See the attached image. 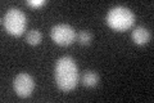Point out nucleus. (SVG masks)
Instances as JSON below:
<instances>
[{
	"label": "nucleus",
	"instance_id": "obj_1",
	"mask_svg": "<svg viewBox=\"0 0 154 103\" xmlns=\"http://www.w3.org/2000/svg\"><path fill=\"white\" fill-rule=\"evenodd\" d=\"M54 76L58 88L63 92H71L79 82V67L73 58L62 57L57 61L54 68Z\"/></svg>",
	"mask_w": 154,
	"mask_h": 103
},
{
	"label": "nucleus",
	"instance_id": "obj_2",
	"mask_svg": "<svg viewBox=\"0 0 154 103\" xmlns=\"http://www.w3.org/2000/svg\"><path fill=\"white\" fill-rule=\"evenodd\" d=\"M107 24L116 31H126L130 27H132L135 23V14L132 13L131 9L126 7L118 5L112 8L108 12L107 17H105Z\"/></svg>",
	"mask_w": 154,
	"mask_h": 103
},
{
	"label": "nucleus",
	"instance_id": "obj_3",
	"mask_svg": "<svg viewBox=\"0 0 154 103\" xmlns=\"http://www.w3.org/2000/svg\"><path fill=\"white\" fill-rule=\"evenodd\" d=\"M3 24L5 30L13 36H21L26 30L27 17L18 8H9L3 17Z\"/></svg>",
	"mask_w": 154,
	"mask_h": 103
},
{
	"label": "nucleus",
	"instance_id": "obj_4",
	"mask_svg": "<svg viewBox=\"0 0 154 103\" xmlns=\"http://www.w3.org/2000/svg\"><path fill=\"white\" fill-rule=\"evenodd\" d=\"M50 36L53 39V41L57 43L58 45L67 47V45H71L76 40V31L69 24L59 23V24H55L51 28Z\"/></svg>",
	"mask_w": 154,
	"mask_h": 103
},
{
	"label": "nucleus",
	"instance_id": "obj_5",
	"mask_svg": "<svg viewBox=\"0 0 154 103\" xmlns=\"http://www.w3.org/2000/svg\"><path fill=\"white\" fill-rule=\"evenodd\" d=\"M13 88L14 92L17 93V95L26 98L32 94L33 89H35V81L31 75H28L26 72L18 73L13 80Z\"/></svg>",
	"mask_w": 154,
	"mask_h": 103
},
{
	"label": "nucleus",
	"instance_id": "obj_6",
	"mask_svg": "<svg viewBox=\"0 0 154 103\" xmlns=\"http://www.w3.org/2000/svg\"><path fill=\"white\" fill-rule=\"evenodd\" d=\"M131 37H132V41L137 45H144L150 41L152 39V34L150 31L145 27H136L131 34Z\"/></svg>",
	"mask_w": 154,
	"mask_h": 103
},
{
	"label": "nucleus",
	"instance_id": "obj_7",
	"mask_svg": "<svg viewBox=\"0 0 154 103\" xmlns=\"http://www.w3.org/2000/svg\"><path fill=\"white\" fill-rule=\"evenodd\" d=\"M82 84L88 88H93L99 84V75L95 71H86L82 76Z\"/></svg>",
	"mask_w": 154,
	"mask_h": 103
},
{
	"label": "nucleus",
	"instance_id": "obj_8",
	"mask_svg": "<svg viewBox=\"0 0 154 103\" xmlns=\"http://www.w3.org/2000/svg\"><path fill=\"white\" fill-rule=\"evenodd\" d=\"M41 32L38 31V30H31V31H28L27 32V36H26V39H27V43L28 44H31V45H37V44H40V41H41Z\"/></svg>",
	"mask_w": 154,
	"mask_h": 103
},
{
	"label": "nucleus",
	"instance_id": "obj_9",
	"mask_svg": "<svg viewBox=\"0 0 154 103\" xmlns=\"http://www.w3.org/2000/svg\"><path fill=\"white\" fill-rule=\"evenodd\" d=\"M77 39H79V41H80L81 45H89V44L91 43V39H93V36H91V34L89 31L82 30V31L79 32Z\"/></svg>",
	"mask_w": 154,
	"mask_h": 103
},
{
	"label": "nucleus",
	"instance_id": "obj_10",
	"mask_svg": "<svg viewBox=\"0 0 154 103\" xmlns=\"http://www.w3.org/2000/svg\"><path fill=\"white\" fill-rule=\"evenodd\" d=\"M27 4L30 7H40V5H42V4H45V0H36V2H32V0H28L27 2Z\"/></svg>",
	"mask_w": 154,
	"mask_h": 103
}]
</instances>
